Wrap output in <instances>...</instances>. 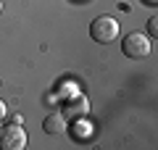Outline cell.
I'll return each instance as SVG.
<instances>
[{"instance_id":"cell-1","label":"cell","mask_w":158,"mask_h":150,"mask_svg":"<svg viewBox=\"0 0 158 150\" xmlns=\"http://www.w3.org/2000/svg\"><path fill=\"white\" fill-rule=\"evenodd\" d=\"M90 37L95 42H100V45H111L118 37V21L111 19V16H98L90 24Z\"/></svg>"},{"instance_id":"cell-4","label":"cell","mask_w":158,"mask_h":150,"mask_svg":"<svg viewBox=\"0 0 158 150\" xmlns=\"http://www.w3.org/2000/svg\"><path fill=\"white\" fill-rule=\"evenodd\" d=\"M63 113H69V119H85L87 113H90V98L82 95V92H74L71 98L66 100Z\"/></svg>"},{"instance_id":"cell-6","label":"cell","mask_w":158,"mask_h":150,"mask_svg":"<svg viewBox=\"0 0 158 150\" xmlns=\"http://www.w3.org/2000/svg\"><path fill=\"white\" fill-rule=\"evenodd\" d=\"M74 132H77V137H79V140H87V137H92V127L85 121V119H79V124L74 127Z\"/></svg>"},{"instance_id":"cell-2","label":"cell","mask_w":158,"mask_h":150,"mask_svg":"<svg viewBox=\"0 0 158 150\" xmlns=\"http://www.w3.org/2000/svg\"><path fill=\"white\" fill-rule=\"evenodd\" d=\"M27 142L29 137L21 124H6V129H0V150H24Z\"/></svg>"},{"instance_id":"cell-5","label":"cell","mask_w":158,"mask_h":150,"mask_svg":"<svg viewBox=\"0 0 158 150\" xmlns=\"http://www.w3.org/2000/svg\"><path fill=\"white\" fill-rule=\"evenodd\" d=\"M42 129H45L48 134H56V137L66 134V132H69V119H66V113H48V119L42 121Z\"/></svg>"},{"instance_id":"cell-8","label":"cell","mask_w":158,"mask_h":150,"mask_svg":"<svg viewBox=\"0 0 158 150\" xmlns=\"http://www.w3.org/2000/svg\"><path fill=\"white\" fill-rule=\"evenodd\" d=\"M6 113H8V111H6V103L0 100V119H6Z\"/></svg>"},{"instance_id":"cell-9","label":"cell","mask_w":158,"mask_h":150,"mask_svg":"<svg viewBox=\"0 0 158 150\" xmlns=\"http://www.w3.org/2000/svg\"><path fill=\"white\" fill-rule=\"evenodd\" d=\"M0 11H3V0H0Z\"/></svg>"},{"instance_id":"cell-10","label":"cell","mask_w":158,"mask_h":150,"mask_svg":"<svg viewBox=\"0 0 158 150\" xmlns=\"http://www.w3.org/2000/svg\"><path fill=\"white\" fill-rule=\"evenodd\" d=\"M148 3H156V0H148Z\"/></svg>"},{"instance_id":"cell-3","label":"cell","mask_w":158,"mask_h":150,"mask_svg":"<svg viewBox=\"0 0 158 150\" xmlns=\"http://www.w3.org/2000/svg\"><path fill=\"white\" fill-rule=\"evenodd\" d=\"M121 50H124L127 58H148L150 56V40L145 37V34L140 32H132L124 37V42H121Z\"/></svg>"},{"instance_id":"cell-7","label":"cell","mask_w":158,"mask_h":150,"mask_svg":"<svg viewBox=\"0 0 158 150\" xmlns=\"http://www.w3.org/2000/svg\"><path fill=\"white\" fill-rule=\"evenodd\" d=\"M148 34H150L153 40L158 37V19L156 16H150V21H148Z\"/></svg>"}]
</instances>
